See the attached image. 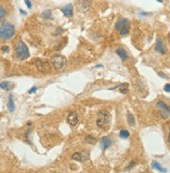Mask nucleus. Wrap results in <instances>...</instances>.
Masks as SVG:
<instances>
[{"label":"nucleus","mask_w":170,"mask_h":173,"mask_svg":"<svg viewBox=\"0 0 170 173\" xmlns=\"http://www.w3.org/2000/svg\"><path fill=\"white\" fill-rule=\"evenodd\" d=\"M116 89H118L119 92L122 94H126L129 92V83H122V85H119L116 88H112L111 90H116Z\"/></svg>","instance_id":"obj_14"},{"label":"nucleus","mask_w":170,"mask_h":173,"mask_svg":"<svg viewBox=\"0 0 170 173\" xmlns=\"http://www.w3.org/2000/svg\"><path fill=\"white\" fill-rule=\"evenodd\" d=\"M168 143L170 145V129H169V136H168Z\"/></svg>","instance_id":"obj_30"},{"label":"nucleus","mask_w":170,"mask_h":173,"mask_svg":"<svg viewBox=\"0 0 170 173\" xmlns=\"http://www.w3.org/2000/svg\"><path fill=\"white\" fill-rule=\"evenodd\" d=\"M86 142H88V143L90 144H95L96 143V140H95V138H93L92 136H87V137H86Z\"/></svg>","instance_id":"obj_20"},{"label":"nucleus","mask_w":170,"mask_h":173,"mask_svg":"<svg viewBox=\"0 0 170 173\" xmlns=\"http://www.w3.org/2000/svg\"><path fill=\"white\" fill-rule=\"evenodd\" d=\"M62 13L66 17H72L73 16V6L72 4H67L62 9Z\"/></svg>","instance_id":"obj_11"},{"label":"nucleus","mask_w":170,"mask_h":173,"mask_svg":"<svg viewBox=\"0 0 170 173\" xmlns=\"http://www.w3.org/2000/svg\"><path fill=\"white\" fill-rule=\"evenodd\" d=\"M24 1H25V3H26L27 7H28V9H31L32 5H31V2H30L29 0H24Z\"/></svg>","instance_id":"obj_24"},{"label":"nucleus","mask_w":170,"mask_h":173,"mask_svg":"<svg viewBox=\"0 0 170 173\" xmlns=\"http://www.w3.org/2000/svg\"><path fill=\"white\" fill-rule=\"evenodd\" d=\"M127 121H129V124L131 126H135V118H134V115L132 113L127 114Z\"/></svg>","instance_id":"obj_18"},{"label":"nucleus","mask_w":170,"mask_h":173,"mask_svg":"<svg viewBox=\"0 0 170 173\" xmlns=\"http://www.w3.org/2000/svg\"><path fill=\"white\" fill-rule=\"evenodd\" d=\"M16 55L21 61H24L29 57V50L22 41H19L16 45Z\"/></svg>","instance_id":"obj_3"},{"label":"nucleus","mask_w":170,"mask_h":173,"mask_svg":"<svg viewBox=\"0 0 170 173\" xmlns=\"http://www.w3.org/2000/svg\"><path fill=\"white\" fill-rule=\"evenodd\" d=\"M51 64H52L53 68L58 71H62L67 64V59L63 55H56L51 59Z\"/></svg>","instance_id":"obj_5"},{"label":"nucleus","mask_w":170,"mask_h":173,"mask_svg":"<svg viewBox=\"0 0 170 173\" xmlns=\"http://www.w3.org/2000/svg\"><path fill=\"white\" fill-rule=\"evenodd\" d=\"M42 16H43L45 19H50V18H51V12H50L49 9H48V11H45V12L42 14Z\"/></svg>","instance_id":"obj_21"},{"label":"nucleus","mask_w":170,"mask_h":173,"mask_svg":"<svg viewBox=\"0 0 170 173\" xmlns=\"http://www.w3.org/2000/svg\"><path fill=\"white\" fill-rule=\"evenodd\" d=\"M129 26H131V23H129V19H125V18H122L120 20L118 21L116 23V29L120 32V35H125L129 33Z\"/></svg>","instance_id":"obj_4"},{"label":"nucleus","mask_w":170,"mask_h":173,"mask_svg":"<svg viewBox=\"0 0 170 173\" xmlns=\"http://www.w3.org/2000/svg\"><path fill=\"white\" fill-rule=\"evenodd\" d=\"M136 163H137V162H136V161H133V163H132V164H129V168H132L133 166H135V165H136ZM129 168H127V169H129Z\"/></svg>","instance_id":"obj_26"},{"label":"nucleus","mask_w":170,"mask_h":173,"mask_svg":"<svg viewBox=\"0 0 170 173\" xmlns=\"http://www.w3.org/2000/svg\"><path fill=\"white\" fill-rule=\"evenodd\" d=\"M90 156L86 151H79V152H75L72 154V160L77 162H86L88 161Z\"/></svg>","instance_id":"obj_7"},{"label":"nucleus","mask_w":170,"mask_h":173,"mask_svg":"<svg viewBox=\"0 0 170 173\" xmlns=\"http://www.w3.org/2000/svg\"><path fill=\"white\" fill-rule=\"evenodd\" d=\"M169 40H170V35H169Z\"/></svg>","instance_id":"obj_32"},{"label":"nucleus","mask_w":170,"mask_h":173,"mask_svg":"<svg viewBox=\"0 0 170 173\" xmlns=\"http://www.w3.org/2000/svg\"><path fill=\"white\" fill-rule=\"evenodd\" d=\"M110 121H111V115L108 111L102 110L98 112V117L96 120L97 126H99L100 128L106 129L110 125Z\"/></svg>","instance_id":"obj_2"},{"label":"nucleus","mask_w":170,"mask_h":173,"mask_svg":"<svg viewBox=\"0 0 170 173\" xmlns=\"http://www.w3.org/2000/svg\"><path fill=\"white\" fill-rule=\"evenodd\" d=\"M20 13H21V14H22V15H26V13L24 12L23 9H20Z\"/></svg>","instance_id":"obj_29"},{"label":"nucleus","mask_w":170,"mask_h":173,"mask_svg":"<svg viewBox=\"0 0 170 173\" xmlns=\"http://www.w3.org/2000/svg\"><path fill=\"white\" fill-rule=\"evenodd\" d=\"M155 51L159 53H161V54H166L167 53V50H166V47H165V44L163 40L161 38H158L157 40V44H155Z\"/></svg>","instance_id":"obj_9"},{"label":"nucleus","mask_w":170,"mask_h":173,"mask_svg":"<svg viewBox=\"0 0 170 173\" xmlns=\"http://www.w3.org/2000/svg\"><path fill=\"white\" fill-rule=\"evenodd\" d=\"M2 51H4V52H7V51H9V47H2Z\"/></svg>","instance_id":"obj_27"},{"label":"nucleus","mask_w":170,"mask_h":173,"mask_svg":"<svg viewBox=\"0 0 170 173\" xmlns=\"http://www.w3.org/2000/svg\"><path fill=\"white\" fill-rule=\"evenodd\" d=\"M158 1H159V2H161V3L163 2V0H158Z\"/></svg>","instance_id":"obj_31"},{"label":"nucleus","mask_w":170,"mask_h":173,"mask_svg":"<svg viewBox=\"0 0 170 173\" xmlns=\"http://www.w3.org/2000/svg\"><path fill=\"white\" fill-rule=\"evenodd\" d=\"M6 15V11L4 7H2V6H0V19H2L4 16Z\"/></svg>","instance_id":"obj_22"},{"label":"nucleus","mask_w":170,"mask_h":173,"mask_svg":"<svg viewBox=\"0 0 170 173\" xmlns=\"http://www.w3.org/2000/svg\"><path fill=\"white\" fill-rule=\"evenodd\" d=\"M153 168H155V169H157V170H159L160 172H163V173H165L166 172V169L165 168H163L161 166V165L159 164L158 162H153Z\"/></svg>","instance_id":"obj_17"},{"label":"nucleus","mask_w":170,"mask_h":173,"mask_svg":"<svg viewBox=\"0 0 170 173\" xmlns=\"http://www.w3.org/2000/svg\"><path fill=\"white\" fill-rule=\"evenodd\" d=\"M67 120H68V123L70 124L71 126L77 125V123H78V117H77V114L75 113V112H71L70 114H69V116H68Z\"/></svg>","instance_id":"obj_10"},{"label":"nucleus","mask_w":170,"mask_h":173,"mask_svg":"<svg viewBox=\"0 0 170 173\" xmlns=\"http://www.w3.org/2000/svg\"><path fill=\"white\" fill-rule=\"evenodd\" d=\"M157 108L161 111L162 116L164 118H167L170 116V108L163 101H158L157 102Z\"/></svg>","instance_id":"obj_6"},{"label":"nucleus","mask_w":170,"mask_h":173,"mask_svg":"<svg viewBox=\"0 0 170 173\" xmlns=\"http://www.w3.org/2000/svg\"><path fill=\"white\" fill-rule=\"evenodd\" d=\"M120 137L122 139H127L129 137V132L126 130V129H122L120 132Z\"/></svg>","instance_id":"obj_19"},{"label":"nucleus","mask_w":170,"mask_h":173,"mask_svg":"<svg viewBox=\"0 0 170 173\" xmlns=\"http://www.w3.org/2000/svg\"><path fill=\"white\" fill-rule=\"evenodd\" d=\"M159 75H160V76H162V77H164V78H167V76H166V75H164L163 73H159Z\"/></svg>","instance_id":"obj_28"},{"label":"nucleus","mask_w":170,"mask_h":173,"mask_svg":"<svg viewBox=\"0 0 170 173\" xmlns=\"http://www.w3.org/2000/svg\"><path fill=\"white\" fill-rule=\"evenodd\" d=\"M7 108H9V111L11 113L15 111V103H14V98H13V95H9V104H7Z\"/></svg>","instance_id":"obj_16"},{"label":"nucleus","mask_w":170,"mask_h":173,"mask_svg":"<svg viewBox=\"0 0 170 173\" xmlns=\"http://www.w3.org/2000/svg\"><path fill=\"white\" fill-rule=\"evenodd\" d=\"M111 144H112V141L108 137H104V138H102L100 140V145H101V148H102L103 150L108 149Z\"/></svg>","instance_id":"obj_13"},{"label":"nucleus","mask_w":170,"mask_h":173,"mask_svg":"<svg viewBox=\"0 0 170 173\" xmlns=\"http://www.w3.org/2000/svg\"><path fill=\"white\" fill-rule=\"evenodd\" d=\"M15 27L9 22H3L0 24V38L3 40H9L15 35Z\"/></svg>","instance_id":"obj_1"},{"label":"nucleus","mask_w":170,"mask_h":173,"mask_svg":"<svg viewBox=\"0 0 170 173\" xmlns=\"http://www.w3.org/2000/svg\"><path fill=\"white\" fill-rule=\"evenodd\" d=\"M116 53H117V55L120 57L122 61H125V59H129V54L126 52V50L122 47H119L116 49Z\"/></svg>","instance_id":"obj_12"},{"label":"nucleus","mask_w":170,"mask_h":173,"mask_svg":"<svg viewBox=\"0 0 170 173\" xmlns=\"http://www.w3.org/2000/svg\"><path fill=\"white\" fill-rule=\"evenodd\" d=\"M35 66L41 72H46V71H48L50 69L49 63L46 62V61H43V59H37L35 61Z\"/></svg>","instance_id":"obj_8"},{"label":"nucleus","mask_w":170,"mask_h":173,"mask_svg":"<svg viewBox=\"0 0 170 173\" xmlns=\"http://www.w3.org/2000/svg\"><path fill=\"white\" fill-rule=\"evenodd\" d=\"M37 90H38V87H33V88H31L29 90V91H28V93H29V94H31V93H33V92H35L37 91Z\"/></svg>","instance_id":"obj_25"},{"label":"nucleus","mask_w":170,"mask_h":173,"mask_svg":"<svg viewBox=\"0 0 170 173\" xmlns=\"http://www.w3.org/2000/svg\"><path fill=\"white\" fill-rule=\"evenodd\" d=\"M0 88L5 90V91H9V90H12V89L14 88V85L9 81H3V82H0Z\"/></svg>","instance_id":"obj_15"},{"label":"nucleus","mask_w":170,"mask_h":173,"mask_svg":"<svg viewBox=\"0 0 170 173\" xmlns=\"http://www.w3.org/2000/svg\"><path fill=\"white\" fill-rule=\"evenodd\" d=\"M164 90H165V92H167V93H170V85H169V83L165 85Z\"/></svg>","instance_id":"obj_23"}]
</instances>
